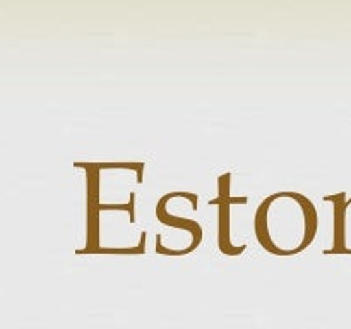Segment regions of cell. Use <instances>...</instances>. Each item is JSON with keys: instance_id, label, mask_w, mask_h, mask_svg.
Returning <instances> with one entry per match:
<instances>
[{"instance_id": "1", "label": "cell", "mask_w": 351, "mask_h": 329, "mask_svg": "<svg viewBox=\"0 0 351 329\" xmlns=\"http://www.w3.org/2000/svg\"><path fill=\"white\" fill-rule=\"evenodd\" d=\"M319 215L314 202L298 192H276L256 211V236L264 250L295 256L314 242Z\"/></svg>"}, {"instance_id": "2", "label": "cell", "mask_w": 351, "mask_h": 329, "mask_svg": "<svg viewBox=\"0 0 351 329\" xmlns=\"http://www.w3.org/2000/svg\"><path fill=\"white\" fill-rule=\"evenodd\" d=\"M326 202L335 204V240L332 249L326 254H351V197L346 199L345 192L326 195Z\"/></svg>"}, {"instance_id": "3", "label": "cell", "mask_w": 351, "mask_h": 329, "mask_svg": "<svg viewBox=\"0 0 351 329\" xmlns=\"http://www.w3.org/2000/svg\"><path fill=\"white\" fill-rule=\"evenodd\" d=\"M230 177L232 175L226 173L223 175L221 180H219V191H221V195L216 201H211V204H219V236H218V245L221 249V252L228 254V256H239L245 250V245L235 247L232 243L228 236V218H230V204L232 202H247V197L240 199H232L228 194H226V188L230 185Z\"/></svg>"}, {"instance_id": "4", "label": "cell", "mask_w": 351, "mask_h": 329, "mask_svg": "<svg viewBox=\"0 0 351 329\" xmlns=\"http://www.w3.org/2000/svg\"><path fill=\"white\" fill-rule=\"evenodd\" d=\"M156 218L161 225L170 226V228H173V230H180V232H187V233H191L192 236H195L197 240H202V226L199 225L197 221H194V219L184 218V216H177V215H173V212L168 211V208H167V204L163 202V199H160V201H158Z\"/></svg>"}]
</instances>
